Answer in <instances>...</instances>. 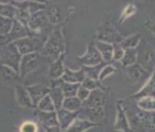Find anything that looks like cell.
Segmentation results:
<instances>
[{
	"label": "cell",
	"mask_w": 155,
	"mask_h": 132,
	"mask_svg": "<svg viewBox=\"0 0 155 132\" xmlns=\"http://www.w3.org/2000/svg\"><path fill=\"white\" fill-rule=\"evenodd\" d=\"M0 24H1V27H0V35H1V37H3V36H7L10 33L13 27V24H15V21L0 16Z\"/></svg>",
	"instance_id": "cell-35"
},
{
	"label": "cell",
	"mask_w": 155,
	"mask_h": 132,
	"mask_svg": "<svg viewBox=\"0 0 155 132\" xmlns=\"http://www.w3.org/2000/svg\"><path fill=\"white\" fill-rule=\"evenodd\" d=\"M49 96H50L52 101H53L56 111L62 109L63 103H64V100H65V95L62 91L61 87L51 88L50 92H49Z\"/></svg>",
	"instance_id": "cell-25"
},
{
	"label": "cell",
	"mask_w": 155,
	"mask_h": 132,
	"mask_svg": "<svg viewBox=\"0 0 155 132\" xmlns=\"http://www.w3.org/2000/svg\"><path fill=\"white\" fill-rule=\"evenodd\" d=\"M90 94H91L90 90H88L87 88L83 87L82 85H81V86H80V88H79V91H78L77 96H78V98H79L80 100L84 103L85 100H87L88 98H89Z\"/></svg>",
	"instance_id": "cell-41"
},
{
	"label": "cell",
	"mask_w": 155,
	"mask_h": 132,
	"mask_svg": "<svg viewBox=\"0 0 155 132\" xmlns=\"http://www.w3.org/2000/svg\"><path fill=\"white\" fill-rule=\"evenodd\" d=\"M57 112L58 122H59L60 129L62 132H64L70 126L73 124V122L77 118H79L80 112H70L65 109H60Z\"/></svg>",
	"instance_id": "cell-17"
},
{
	"label": "cell",
	"mask_w": 155,
	"mask_h": 132,
	"mask_svg": "<svg viewBox=\"0 0 155 132\" xmlns=\"http://www.w3.org/2000/svg\"><path fill=\"white\" fill-rule=\"evenodd\" d=\"M44 129H45V131H46V132H62L59 126H57V127H51V128H47V127H45Z\"/></svg>",
	"instance_id": "cell-43"
},
{
	"label": "cell",
	"mask_w": 155,
	"mask_h": 132,
	"mask_svg": "<svg viewBox=\"0 0 155 132\" xmlns=\"http://www.w3.org/2000/svg\"><path fill=\"white\" fill-rule=\"evenodd\" d=\"M37 110H39V111H43V112H55L56 111L53 101H52L49 94L45 96V97L39 103V104L37 106Z\"/></svg>",
	"instance_id": "cell-34"
},
{
	"label": "cell",
	"mask_w": 155,
	"mask_h": 132,
	"mask_svg": "<svg viewBox=\"0 0 155 132\" xmlns=\"http://www.w3.org/2000/svg\"><path fill=\"white\" fill-rule=\"evenodd\" d=\"M42 50L43 53L52 60L57 59L61 54L65 53V41L61 29L57 28L51 32Z\"/></svg>",
	"instance_id": "cell-3"
},
{
	"label": "cell",
	"mask_w": 155,
	"mask_h": 132,
	"mask_svg": "<svg viewBox=\"0 0 155 132\" xmlns=\"http://www.w3.org/2000/svg\"><path fill=\"white\" fill-rule=\"evenodd\" d=\"M78 62L83 65V67H94L103 63V59L96 48L95 44L91 43L87 47V50L83 56L77 57Z\"/></svg>",
	"instance_id": "cell-13"
},
{
	"label": "cell",
	"mask_w": 155,
	"mask_h": 132,
	"mask_svg": "<svg viewBox=\"0 0 155 132\" xmlns=\"http://www.w3.org/2000/svg\"><path fill=\"white\" fill-rule=\"evenodd\" d=\"M86 77L87 76H86V73H85V71L83 70V68L77 71L65 68V72L62 76V80L66 82V83L82 84L86 79Z\"/></svg>",
	"instance_id": "cell-22"
},
{
	"label": "cell",
	"mask_w": 155,
	"mask_h": 132,
	"mask_svg": "<svg viewBox=\"0 0 155 132\" xmlns=\"http://www.w3.org/2000/svg\"><path fill=\"white\" fill-rule=\"evenodd\" d=\"M45 12L51 25H58L65 19V10L61 4H49L46 6Z\"/></svg>",
	"instance_id": "cell-15"
},
{
	"label": "cell",
	"mask_w": 155,
	"mask_h": 132,
	"mask_svg": "<svg viewBox=\"0 0 155 132\" xmlns=\"http://www.w3.org/2000/svg\"><path fill=\"white\" fill-rule=\"evenodd\" d=\"M16 15H18V8L12 2L10 3L1 2V4H0V16L15 21L16 20Z\"/></svg>",
	"instance_id": "cell-26"
},
{
	"label": "cell",
	"mask_w": 155,
	"mask_h": 132,
	"mask_svg": "<svg viewBox=\"0 0 155 132\" xmlns=\"http://www.w3.org/2000/svg\"><path fill=\"white\" fill-rule=\"evenodd\" d=\"M141 40H142L141 35L139 33H137V34H133L131 36L126 37L120 44L124 50H127V49H136L140 44Z\"/></svg>",
	"instance_id": "cell-27"
},
{
	"label": "cell",
	"mask_w": 155,
	"mask_h": 132,
	"mask_svg": "<svg viewBox=\"0 0 155 132\" xmlns=\"http://www.w3.org/2000/svg\"><path fill=\"white\" fill-rule=\"evenodd\" d=\"M47 38L48 37H46V35L30 34V36L19 39L13 43L15 44L21 56H27V54L38 52V50L43 49Z\"/></svg>",
	"instance_id": "cell-4"
},
{
	"label": "cell",
	"mask_w": 155,
	"mask_h": 132,
	"mask_svg": "<svg viewBox=\"0 0 155 132\" xmlns=\"http://www.w3.org/2000/svg\"><path fill=\"white\" fill-rule=\"evenodd\" d=\"M36 115L38 117L39 122L44 128H51V127H57L59 126V122H58L57 112H43V111H36ZM60 127V126H59Z\"/></svg>",
	"instance_id": "cell-18"
},
{
	"label": "cell",
	"mask_w": 155,
	"mask_h": 132,
	"mask_svg": "<svg viewBox=\"0 0 155 132\" xmlns=\"http://www.w3.org/2000/svg\"><path fill=\"white\" fill-rule=\"evenodd\" d=\"M82 86L87 88V89L90 90V91H94V90H97V89L106 90V88L102 86V84L100 83V81L99 80H95V79H92V78H88V77H86L84 82L82 83Z\"/></svg>",
	"instance_id": "cell-36"
},
{
	"label": "cell",
	"mask_w": 155,
	"mask_h": 132,
	"mask_svg": "<svg viewBox=\"0 0 155 132\" xmlns=\"http://www.w3.org/2000/svg\"><path fill=\"white\" fill-rule=\"evenodd\" d=\"M64 57L65 53H63L57 59L52 60L50 63V66H49V77H50V80H56V79L62 78L66 68L64 67V64H63Z\"/></svg>",
	"instance_id": "cell-20"
},
{
	"label": "cell",
	"mask_w": 155,
	"mask_h": 132,
	"mask_svg": "<svg viewBox=\"0 0 155 132\" xmlns=\"http://www.w3.org/2000/svg\"><path fill=\"white\" fill-rule=\"evenodd\" d=\"M116 72V69L113 65L111 64H108V65H105L103 69H102L101 73H100V76H99V81H103L105 80L106 78H108L109 76L113 75Z\"/></svg>",
	"instance_id": "cell-38"
},
{
	"label": "cell",
	"mask_w": 155,
	"mask_h": 132,
	"mask_svg": "<svg viewBox=\"0 0 155 132\" xmlns=\"http://www.w3.org/2000/svg\"><path fill=\"white\" fill-rule=\"evenodd\" d=\"M145 26H146V28H147L149 31L152 33V34L155 35V20L146 22Z\"/></svg>",
	"instance_id": "cell-42"
},
{
	"label": "cell",
	"mask_w": 155,
	"mask_h": 132,
	"mask_svg": "<svg viewBox=\"0 0 155 132\" xmlns=\"http://www.w3.org/2000/svg\"><path fill=\"white\" fill-rule=\"evenodd\" d=\"M15 98L18 101V106L23 109H35L33 101L31 100L29 92H28L27 88L21 86V85H15Z\"/></svg>",
	"instance_id": "cell-19"
},
{
	"label": "cell",
	"mask_w": 155,
	"mask_h": 132,
	"mask_svg": "<svg viewBox=\"0 0 155 132\" xmlns=\"http://www.w3.org/2000/svg\"><path fill=\"white\" fill-rule=\"evenodd\" d=\"M40 62L41 56L39 52H34V53L23 56L21 66H19V76H21V78H26L30 73L35 71L40 65Z\"/></svg>",
	"instance_id": "cell-11"
},
{
	"label": "cell",
	"mask_w": 155,
	"mask_h": 132,
	"mask_svg": "<svg viewBox=\"0 0 155 132\" xmlns=\"http://www.w3.org/2000/svg\"><path fill=\"white\" fill-rule=\"evenodd\" d=\"M50 25L51 24L47 18L45 10H41V12H38L31 15V19L28 24V29L30 30L31 34L46 35L45 31L46 29L49 28Z\"/></svg>",
	"instance_id": "cell-8"
},
{
	"label": "cell",
	"mask_w": 155,
	"mask_h": 132,
	"mask_svg": "<svg viewBox=\"0 0 155 132\" xmlns=\"http://www.w3.org/2000/svg\"><path fill=\"white\" fill-rule=\"evenodd\" d=\"M1 77L2 79L5 81H15L18 78H21L19 73L16 72L15 70H13L12 68L7 67V66L1 65Z\"/></svg>",
	"instance_id": "cell-31"
},
{
	"label": "cell",
	"mask_w": 155,
	"mask_h": 132,
	"mask_svg": "<svg viewBox=\"0 0 155 132\" xmlns=\"http://www.w3.org/2000/svg\"><path fill=\"white\" fill-rule=\"evenodd\" d=\"M137 107L142 111L146 112H155V97L153 96H148V97H143L141 100L136 101Z\"/></svg>",
	"instance_id": "cell-29"
},
{
	"label": "cell",
	"mask_w": 155,
	"mask_h": 132,
	"mask_svg": "<svg viewBox=\"0 0 155 132\" xmlns=\"http://www.w3.org/2000/svg\"><path fill=\"white\" fill-rule=\"evenodd\" d=\"M82 84H71V83H66V82H63L61 87L63 93L66 97H74V96H77L78 91H79V88Z\"/></svg>",
	"instance_id": "cell-33"
},
{
	"label": "cell",
	"mask_w": 155,
	"mask_h": 132,
	"mask_svg": "<svg viewBox=\"0 0 155 132\" xmlns=\"http://www.w3.org/2000/svg\"><path fill=\"white\" fill-rule=\"evenodd\" d=\"M97 126H100V125L90 122V121L83 119V118H77L73 122V124L66 129L64 132H86L90 130L91 128L97 127Z\"/></svg>",
	"instance_id": "cell-23"
},
{
	"label": "cell",
	"mask_w": 155,
	"mask_h": 132,
	"mask_svg": "<svg viewBox=\"0 0 155 132\" xmlns=\"http://www.w3.org/2000/svg\"><path fill=\"white\" fill-rule=\"evenodd\" d=\"M116 106V116L114 121V129L116 131L120 132H132L130 121L127 115V110L124 107V100H117L115 103Z\"/></svg>",
	"instance_id": "cell-10"
},
{
	"label": "cell",
	"mask_w": 155,
	"mask_h": 132,
	"mask_svg": "<svg viewBox=\"0 0 155 132\" xmlns=\"http://www.w3.org/2000/svg\"><path fill=\"white\" fill-rule=\"evenodd\" d=\"M148 96H153V97H155V71L152 73L150 79L135 94L130 96V100L137 101L141 100V98L148 97Z\"/></svg>",
	"instance_id": "cell-16"
},
{
	"label": "cell",
	"mask_w": 155,
	"mask_h": 132,
	"mask_svg": "<svg viewBox=\"0 0 155 132\" xmlns=\"http://www.w3.org/2000/svg\"><path fill=\"white\" fill-rule=\"evenodd\" d=\"M124 49L121 47L120 44H113V60L115 62H120L124 57Z\"/></svg>",
	"instance_id": "cell-40"
},
{
	"label": "cell",
	"mask_w": 155,
	"mask_h": 132,
	"mask_svg": "<svg viewBox=\"0 0 155 132\" xmlns=\"http://www.w3.org/2000/svg\"><path fill=\"white\" fill-rule=\"evenodd\" d=\"M124 73H126V76L128 77V79H130L133 83L139 84L141 85V87L150 79L152 75V73L148 72L147 70H145L138 64L124 68Z\"/></svg>",
	"instance_id": "cell-9"
},
{
	"label": "cell",
	"mask_w": 155,
	"mask_h": 132,
	"mask_svg": "<svg viewBox=\"0 0 155 132\" xmlns=\"http://www.w3.org/2000/svg\"><path fill=\"white\" fill-rule=\"evenodd\" d=\"M127 110L132 132H155V112L142 111L135 100H128Z\"/></svg>",
	"instance_id": "cell-2"
},
{
	"label": "cell",
	"mask_w": 155,
	"mask_h": 132,
	"mask_svg": "<svg viewBox=\"0 0 155 132\" xmlns=\"http://www.w3.org/2000/svg\"><path fill=\"white\" fill-rule=\"evenodd\" d=\"M26 88H27L28 92H29L30 96H31V100L36 108H37L39 103H40L45 96L49 94L50 89H51L49 86H46V85H44V84L30 85V86H27Z\"/></svg>",
	"instance_id": "cell-14"
},
{
	"label": "cell",
	"mask_w": 155,
	"mask_h": 132,
	"mask_svg": "<svg viewBox=\"0 0 155 132\" xmlns=\"http://www.w3.org/2000/svg\"><path fill=\"white\" fill-rule=\"evenodd\" d=\"M30 34L31 33H30L28 27H26L18 20H15V24H13V27L9 34L7 36L1 37V46L6 45L8 43H13L19 39H23L25 37L30 36Z\"/></svg>",
	"instance_id": "cell-12"
},
{
	"label": "cell",
	"mask_w": 155,
	"mask_h": 132,
	"mask_svg": "<svg viewBox=\"0 0 155 132\" xmlns=\"http://www.w3.org/2000/svg\"><path fill=\"white\" fill-rule=\"evenodd\" d=\"M21 59H23V56L18 51L15 43H8L6 45L1 46V54H0L1 65L12 68L13 70L19 73Z\"/></svg>",
	"instance_id": "cell-6"
},
{
	"label": "cell",
	"mask_w": 155,
	"mask_h": 132,
	"mask_svg": "<svg viewBox=\"0 0 155 132\" xmlns=\"http://www.w3.org/2000/svg\"><path fill=\"white\" fill-rule=\"evenodd\" d=\"M120 64L124 68L137 64V49H127L123 59L120 60Z\"/></svg>",
	"instance_id": "cell-30"
},
{
	"label": "cell",
	"mask_w": 155,
	"mask_h": 132,
	"mask_svg": "<svg viewBox=\"0 0 155 132\" xmlns=\"http://www.w3.org/2000/svg\"><path fill=\"white\" fill-rule=\"evenodd\" d=\"M106 64L102 63V64L98 65V66H94V67H83V70L85 71L86 76L88 78H92L95 79V80H99V76H100V73L103 69L104 66Z\"/></svg>",
	"instance_id": "cell-32"
},
{
	"label": "cell",
	"mask_w": 155,
	"mask_h": 132,
	"mask_svg": "<svg viewBox=\"0 0 155 132\" xmlns=\"http://www.w3.org/2000/svg\"><path fill=\"white\" fill-rule=\"evenodd\" d=\"M137 49V64L143 67L148 72L153 73L155 71V51L149 44L141 40Z\"/></svg>",
	"instance_id": "cell-5"
},
{
	"label": "cell",
	"mask_w": 155,
	"mask_h": 132,
	"mask_svg": "<svg viewBox=\"0 0 155 132\" xmlns=\"http://www.w3.org/2000/svg\"><path fill=\"white\" fill-rule=\"evenodd\" d=\"M19 132H38V125L32 121H26L19 127Z\"/></svg>",
	"instance_id": "cell-39"
},
{
	"label": "cell",
	"mask_w": 155,
	"mask_h": 132,
	"mask_svg": "<svg viewBox=\"0 0 155 132\" xmlns=\"http://www.w3.org/2000/svg\"><path fill=\"white\" fill-rule=\"evenodd\" d=\"M107 104H108V91L97 89L91 91L87 100L83 103V107L79 113V118H83L90 122L101 125L106 119Z\"/></svg>",
	"instance_id": "cell-1"
},
{
	"label": "cell",
	"mask_w": 155,
	"mask_h": 132,
	"mask_svg": "<svg viewBox=\"0 0 155 132\" xmlns=\"http://www.w3.org/2000/svg\"><path fill=\"white\" fill-rule=\"evenodd\" d=\"M124 38L111 24L105 23L101 25L96 32V41L109 44H120Z\"/></svg>",
	"instance_id": "cell-7"
},
{
	"label": "cell",
	"mask_w": 155,
	"mask_h": 132,
	"mask_svg": "<svg viewBox=\"0 0 155 132\" xmlns=\"http://www.w3.org/2000/svg\"><path fill=\"white\" fill-rule=\"evenodd\" d=\"M83 107V101L78 98V96L74 97H66L63 103L62 108L70 112H80Z\"/></svg>",
	"instance_id": "cell-28"
},
{
	"label": "cell",
	"mask_w": 155,
	"mask_h": 132,
	"mask_svg": "<svg viewBox=\"0 0 155 132\" xmlns=\"http://www.w3.org/2000/svg\"><path fill=\"white\" fill-rule=\"evenodd\" d=\"M12 3L18 9L26 10L31 15L38 12H41V10H45L47 6L46 3H41V2L36 1H12Z\"/></svg>",
	"instance_id": "cell-21"
},
{
	"label": "cell",
	"mask_w": 155,
	"mask_h": 132,
	"mask_svg": "<svg viewBox=\"0 0 155 132\" xmlns=\"http://www.w3.org/2000/svg\"><path fill=\"white\" fill-rule=\"evenodd\" d=\"M136 12H137V7H136L133 3H130L128 6L124 7V9L123 10V13H121L118 23L123 24L124 21H127L128 19H130L131 16H133Z\"/></svg>",
	"instance_id": "cell-37"
},
{
	"label": "cell",
	"mask_w": 155,
	"mask_h": 132,
	"mask_svg": "<svg viewBox=\"0 0 155 132\" xmlns=\"http://www.w3.org/2000/svg\"><path fill=\"white\" fill-rule=\"evenodd\" d=\"M94 44H95L96 48L98 49L104 64H106V65L110 64L113 60V45L112 44L100 42V41H96Z\"/></svg>",
	"instance_id": "cell-24"
}]
</instances>
